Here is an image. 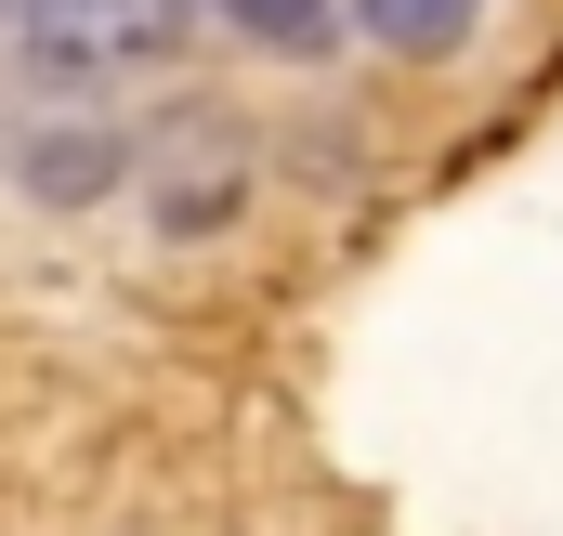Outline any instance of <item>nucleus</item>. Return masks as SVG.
Returning <instances> with one entry per match:
<instances>
[{
  "mask_svg": "<svg viewBox=\"0 0 563 536\" xmlns=\"http://www.w3.org/2000/svg\"><path fill=\"white\" fill-rule=\"evenodd\" d=\"M13 26H26L40 79H119V66H157L197 26V0H13Z\"/></svg>",
  "mask_w": 563,
  "mask_h": 536,
  "instance_id": "1",
  "label": "nucleus"
},
{
  "mask_svg": "<svg viewBox=\"0 0 563 536\" xmlns=\"http://www.w3.org/2000/svg\"><path fill=\"white\" fill-rule=\"evenodd\" d=\"M26 197H53V210H79V197H106L119 183V132H26Z\"/></svg>",
  "mask_w": 563,
  "mask_h": 536,
  "instance_id": "2",
  "label": "nucleus"
},
{
  "mask_svg": "<svg viewBox=\"0 0 563 536\" xmlns=\"http://www.w3.org/2000/svg\"><path fill=\"white\" fill-rule=\"evenodd\" d=\"M354 26H367L380 53H407V66H432V53H459V40L485 26V0H354Z\"/></svg>",
  "mask_w": 563,
  "mask_h": 536,
  "instance_id": "3",
  "label": "nucleus"
},
{
  "mask_svg": "<svg viewBox=\"0 0 563 536\" xmlns=\"http://www.w3.org/2000/svg\"><path fill=\"white\" fill-rule=\"evenodd\" d=\"M210 13H223V26H250L263 53H314V40H328L354 0H210Z\"/></svg>",
  "mask_w": 563,
  "mask_h": 536,
  "instance_id": "4",
  "label": "nucleus"
},
{
  "mask_svg": "<svg viewBox=\"0 0 563 536\" xmlns=\"http://www.w3.org/2000/svg\"><path fill=\"white\" fill-rule=\"evenodd\" d=\"M0 13H13V0H0Z\"/></svg>",
  "mask_w": 563,
  "mask_h": 536,
  "instance_id": "5",
  "label": "nucleus"
}]
</instances>
